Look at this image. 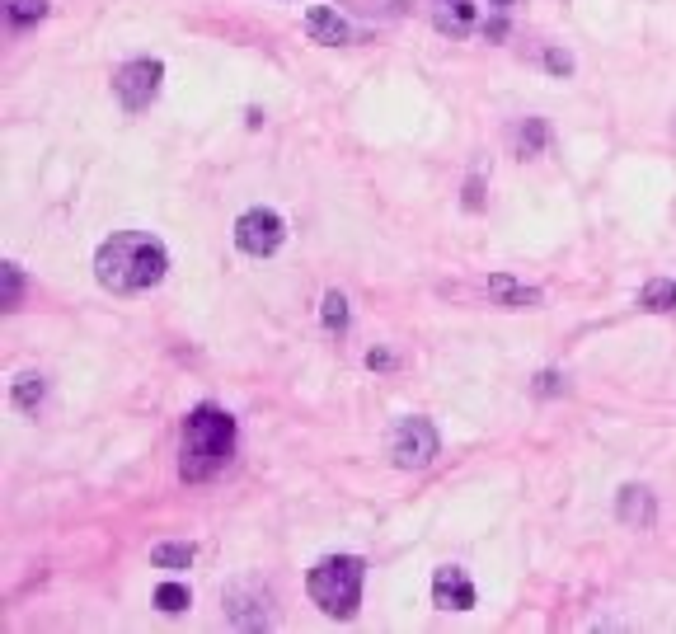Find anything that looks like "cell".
<instances>
[{
	"instance_id": "cell-1",
	"label": "cell",
	"mask_w": 676,
	"mask_h": 634,
	"mask_svg": "<svg viewBox=\"0 0 676 634\" xmlns=\"http://www.w3.org/2000/svg\"><path fill=\"white\" fill-rule=\"evenodd\" d=\"M169 273V249L151 231H113L94 249V278L113 296H137L160 287Z\"/></svg>"
},
{
	"instance_id": "cell-2",
	"label": "cell",
	"mask_w": 676,
	"mask_h": 634,
	"mask_svg": "<svg viewBox=\"0 0 676 634\" xmlns=\"http://www.w3.org/2000/svg\"><path fill=\"white\" fill-rule=\"evenodd\" d=\"M235 456V418L221 404H198L184 418V447H179V475L188 484H202L221 475Z\"/></svg>"
},
{
	"instance_id": "cell-3",
	"label": "cell",
	"mask_w": 676,
	"mask_h": 634,
	"mask_svg": "<svg viewBox=\"0 0 676 634\" xmlns=\"http://www.w3.org/2000/svg\"><path fill=\"white\" fill-rule=\"evenodd\" d=\"M362 578H367L362 555H324L306 573V592L324 616L348 620V616H357V602H362Z\"/></svg>"
},
{
	"instance_id": "cell-4",
	"label": "cell",
	"mask_w": 676,
	"mask_h": 634,
	"mask_svg": "<svg viewBox=\"0 0 676 634\" xmlns=\"http://www.w3.org/2000/svg\"><path fill=\"white\" fill-rule=\"evenodd\" d=\"M160 85H165V62L160 57H132V62H123L113 71V99L127 113L151 109L160 99Z\"/></svg>"
},
{
	"instance_id": "cell-5",
	"label": "cell",
	"mask_w": 676,
	"mask_h": 634,
	"mask_svg": "<svg viewBox=\"0 0 676 634\" xmlns=\"http://www.w3.org/2000/svg\"><path fill=\"white\" fill-rule=\"evenodd\" d=\"M437 451H442V437L432 428L428 418H400L395 423V433H390V456L400 470H428L437 461Z\"/></svg>"
},
{
	"instance_id": "cell-6",
	"label": "cell",
	"mask_w": 676,
	"mask_h": 634,
	"mask_svg": "<svg viewBox=\"0 0 676 634\" xmlns=\"http://www.w3.org/2000/svg\"><path fill=\"white\" fill-rule=\"evenodd\" d=\"M282 240H287V221L277 217L273 207H249L245 217L235 221V245L249 259H273Z\"/></svg>"
},
{
	"instance_id": "cell-7",
	"label": "cell",
	"mask_w": 676,
	"mask_h": 634,
	"mask_svg": "<svg viewBox=\"0 0 676 634\" xmlns=\"http://www.w3.org/2000/svg\"><path fill=\"white\" fill-rule=\"evenodd\" d=\"M432 602L442 606V611H470V606H475V583H470V573L456 569V564L437 569L432 573Z\"/></svg>"
},
{
	"instance_id": "cell-8",
	"label": "cell",
	"mask_w": 676,
	"mask_h": 634,
	"mask_svg": "<svg viewBox=\"0 0 676 634\" xmlns=\"http://www.w3.org/2000/svg\"><path fill=\"white\" fill-rule=\"evenodd\" d=\"M226 620H231L235 630H263L268 625V592L259 588H231L226 592Z\"/></svg>"
},
{
	"instance_id": "cell-9",
	"label": "cell",
	"mask_w": 676,
	"mask_h": 634,
	"mask_svg": "<svg viewBox=\"0 0 676 634\" xmlns=\"http://www.w3.org/2000/svg\"><path fill=\"white\" fill-rule=\"evenodd\" d=\"M306 38L310 43H320V47H343V43H353L357 38V29L338 15V10H329V5H310L306 10Z\"/></svg>"
},
{
	"instance_id": "cell-10",
	"label": "cell",
	"mask_w": 676,
	"mask_h": 634,
	"mask_svg": "<svg viewBox=\"0 0 676 634\" xmlns=\"http://www.w3.org/2000/svg\"><path fill=\"white\" fill-rule=\"evenodd\" d=\"M615 517L625 526H639V531H648V526L658 522V503H653V494H648L644 484H625L620 489V498H615Z\"/></svg>"
},
{
	"instance_id": "cell-11",
	"label": "cell",
	"mask_w": 676,
	"mask_h": 634,
	"mask_svg": "<svg viewBox=\"0 0 676 634\" xmlns=\"http://www.w3.org/2000/svg\"><path fill=\"white\" fill-rule=\"evenodd\" d=\"M489 301L503 310H536L540 301H545V292L540 287H526V282L507 278V273H493L489 278Z\"/></svg>"
},
{
	"instance_id": "cell-12",
	"label": "cell",
	"mask_w": 676,
	"mask_h": 634,
	"mask_svg": "<svg viewBox=\"0 0 676 634\" xmlns=\"http://www.w3.org/2000/svg\"><path fill=\"white\" fill-rule=\"evenodd\" d=\"M47 400V376L43 372H19L10 381V404H15L19 414H38Z\"/></svg>"
},
{
	"instance_id": "cell-13",
	"label": "cell",
	"mask_w": 676,
	"mask_h": 634,
	"mask_svg": "<svg viewBox=\"0 0 676 634\" xmlns=\"http://www.w3.org/2000/svg\"><path fill=\"white\" fill-rule=\"evenodd\" d=\"M545 146H550V123H545V118H526V123L512 127V151L522 155V160L540 155Z\"/></svg>"
},
{
	"instance_id": "cell-14",
	"label": "cell",
	"mask_w": 676,
	"mask_h": 634,
	"mask_svg": "<svg viewBox=\"0 0 676 634\" xmlns=\"http://www.w3.org/2000/svg\"><path fill=\"white\" fill-rule=\"evenodd\" d=\"M437 24H442L446 33H475V24H479V15H475V5L470 0H442V10H437Z\"/></svg>"
},
{
	"instance_id": "cell-15",
	"label": "cell",
	"mask_w": 676,
	"mask_h": 634,
	"mask_svg": "<svg viewBox=\"0 0 676 634\" xmlns=\"http://www.w3.org/2000/svg\"><path fill=\"white\" fill-rule=\"evenodd\" d=\"M639 310H648V315L676 310V278H653L648 287H639Z\"/></svg>"
},
{
	"instance_id": "cell-16",
	"label": "cell",
	"mask_w": 676,
	"mask_h": 634,
	"mask_svg": "<svg viewBox=\"0 0 676 634\" xmlns=\"http://www.w3.org/2000/svg\"><path fill=\"white\" fill-rule=\"evenodd\" d=\"M320 320H324V329H329V334H348V320H353V310H348V296H343V292H324Z\"/></svg>"
},
{
	"instance_id": "cell-17",
	"label": "cell",
	"mask_w": 676,
	"mask_h": 634,
	"mask_svg": "<svg viewBox=\"0 0 676 634\" xmlns=\"http://www.w3.org/2000/svg\"><path fill=\"white\" fill-rule=\"evenodd\" d=\"M193 555H198V550H193L188 541H169V545H155V550H151V564H155V569L179 573V569H188V564H193Z\"/></svg>"
},
{
	"instance_id": "cell-18",
	"label": "cell",
	"mask_w": 676,
	"mask_h": 634,
	"mask_svg": "<svg viewBox=\"0 0 676 634\" xmlns=\"http://www.w3.org/2000/svg\"><path fill=\"white\" fill-rule=\"evenodd\" d=\"M0 5H5L10 29H29V24H38L47 15V0H0Z\"/></svg>"
},
{
	"instance_id": "cell-19",
	"label": "cell",
	"mask_w": 676,
	"mask_h": 634,
	"mask_svg": "<svg viewBox=\"0 0 676 634\" xmlns=\"http://www.w3.org/2000/svg\"><path fill=\"white\" fill-rule=\"evenodd\" d=\"M188 602H193V592H188L184 583H160V588H155V606H160L165 616H179V611H188Z\"/></svg>"
},
{
	"instance_id": "cell-20",
	"label": "cell",
	"mask_w": 676,
	"mask_h": 634,
	"mask_svg": "<svg viewBox=\"0 0 676 634\" xmlns=\"http://www.w3.org/2000/svg\"><path fill=\"white\" fill-rule=\"evenodd\" d=\"M0 273H5V310H15L19 296H24V268H19V263H5Z\"/></svg>"
},
{
	"instance_id": "cell-21",
	"label": "cell",
	"mask_w": 676,
	"mask_h": 634,
	"mask_svg": "<svg viewBox=\"0 0 676 634\" xmlns=\"http://www.w3.org/2000/svg\"><path fill=\"white\" fill-rule=\"evenodd\" d=\"M540 62H545L550 76H573V57L569 52H559V47H545V52H540Z\"/></svg>"
},
{
	"instance_id": "cell-22",
	"label": "cell",
	"mask_w": 676,
	"mask_h": 634,
	"mask_svg": "<svg viewBox=\"0 0 676 634\" xmlns=\"http://www.w3.org/2000/svg\"><path fill=\"white\" fill-rule=\"evenodd\" d=\"M564 390V376L559 372H540L536 376V395H559Z\"/></svg>"
},
{
	"instance_id": "cell-23",
	"label": "cell",
	"mask_w": 676,
	"mask_h": 634,
	"mask_svg": "<svg viewBox=\"0 0 676 634\" xmlns=\"http://www.w3.org/2000/svg\"><path fill=\"white\" fill-rule=\"evenodd\" d=\"M367 367H371V372H390V367H395V353H381V348H371V353H367Z\"/></svg>"
},
{
	"instance_id": "cell-24",
	"label": "cell",
	"mask_w": 676,
	"mask_h": 634,
	"mask_svg": "<svg viewBox=\"0 0 676 634\" xmlns=\"http://www.w3.org/2000/svg\"><path fill=\"white\" fill-rule=\"evenodd\" d=\"M479 202H484V198H479V179H470V184H465V207H470V212H475Z\"/></svg>"
},
{
	"instance_id": "cell-25",
	"label": "cell",
	"mask_w": 676,
	"mask_h": 634,
	"mask_svg": "<svg viewBox=\"0 0 676 634\" xmlns=\"http://www.w3.org/2000/svg\"><path fill=\"white\" fill-rule=\"evenodd\" d=\"M489 5H493V10H503V5H512V0H489Z\"/></svg>"
}]
</instances>
